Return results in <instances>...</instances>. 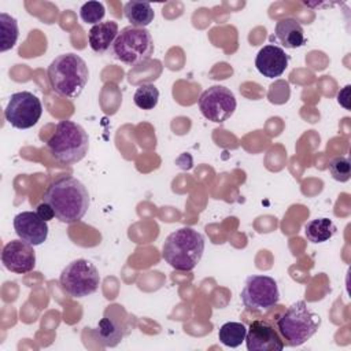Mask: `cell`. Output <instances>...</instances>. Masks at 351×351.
Returning <instances> with one entry per match:
<instances>
[{"label":"cell","mask_w":351,"mask_h":351,"mask_svg":"<svg viewBox=\"0 0 351 351\" xmlns=\"http://www.w3.org/2000/svg\"><path fill=\"white\" fill-rule=\"evenodd\" d=\"M36 213L40 215L41 219H44L45 222L51 221L52 218H55V214H53V210L51 208L49 204H47L45 202H41L37 207H36Z\"/></svg>","instance_id":"d4e9b609"},{"label":"cell","mask_w":351,"mask_h":351,"mask_svg":"<svg viewBox=\"0 0 351 351\" xmlns=\"http://www.w3.org/2000/svg\"><path fill=\"white\" fill-rule=\"evenodd\" d=\"M118 33L119 29L115 21H104L97 25H93L88 32L89 47L93 52L101 55L111 48Z\"/></svg>","instance_id":"9a60e30c"},{"label":"cell","mask_w":351,"mask_h":351,"mask_svg":"<svg viewBox=\"0 0 351 351\" xmlns=\"http://www.w3.org/2000/svg\"><path fill=\"white\" fill-rule=\"evenodd\" d=\"M236 106L237 101L233 92L222 85L210 86L199 97V110L202 115L217 123L229 119L233 115Z\"/></svg>","instance_id":"30bf717a"},{"label":"cell","mask_w":351,"mask_h":351,"mask_svg":"<svg viewBox=\"0 0 351 351\" xmlns=\"http://www.w3.org/2000/svg\"><path fill=\"white\" fill-rule=\"evenodd\" d=\"M51 89L69 100L77 99L89 78V70L85 60L75 53H62L56 56L47 70Z\"/></svg>","instance_id":"7a4b0ae2"},{"label":"cell","mask_w":351,"mask_h":351,"mask_svg":"<svg viewBox=\"0 0 351 351\" xmlns=\"http://www.w3.org/2000/svg\"><path fill=\"white\" fill-rule=\"evenodd\" d=\"M158 100H159V90L154 84H149V82L138 85L133 95L134 104L141 110H152L154 107H156Z\"/></svg>","instance_id":"7402d4cb"},{"label":"cell","mask_w":351,"mask_h":351,"mask_svg":"<svg viewBox=\"0 0 351 351\" xmlns=\"http://www.w3.org/2000/svg\"><path fill=\"white\" fill-rule=\"evenodd\" d=\"M106 15V8L100 1H86L80 8V18L85 23L97 25L103 21Z\"/></svg>","instance_id":"603a6c76"},{"label":"cell","mask_w":351,"mask_h":351,"mask_svg":"<svg viewBox=\"0 0 351 351\" xmlns=\"http://www.w3.org/2000/svg\"><path fill=\"white\" fill-rule=\"evenodd\" d=\"M274 37L282 47L288 49L299 48L306 43L302 25L292 18H284L276 23Z\"/></svg>","instance_id":"2e32d148"},{"label":"cell","mask_w":351,"mask_h":351,"mask_svg":"<svg viewBox=\"0 0 351 351\" xmlns=\"http://www.w3.org/2000/svg\"><path fill=\"white\" fill-rule=\"evenodd\" d=\"M319 325V315L310 310L304 300L292 303L277 319V330L289 347L304 344L317 333Z\"/></svg>","instance_id":"277c9868"},{"label":"cell","mask_w":351,"mask_h":351,"mask_svg":"<svg viewBox=\"0 0 351 351\" xmlns=\"http://www.w3.org/2000/svg\"><path fill=\"white\" fill-rule=\"evenodd\" d=\"M3 266L16 274H25L36 267V252L33 245L23 240L8 241L1 251Z\"/></svg>","instance_id":"7c38bea8"},{"label":"cell","mask_w":351,"mask_h":351,"mask_svg":"<svg viewBox=\"0 0 351 351\" xmlns=\"http://www.w3.org/2000/svg\"><path fill=\"white\" fill-rule=\"evenodd\" d=\"M123 14L126 19L130 22V26L141 27V29H145V26H148L155 16L154 8L151 7L149 3L137 1V0L125 3Z\"/></svg>","instance_id":"e0dca14e"},{"label":"cell","mask_w":351,"mask_h":351,"mask_svg":"<svg viewBox=\"0 0 351 351\" xmlns=\"http://www.w3.org/2000/svg\"><path fill=\"white\" fill-rule=\"evenodd\" d=\"M59 282L70 296L85 298L99 289L100 274L90 261L80 258L70 262L62 270Z\"/></svg>","instance_id":"52a82bcc"},{"label":"cell","mask_w":351,"mask_h":351,"mask_svg":"<svg viewBox=\"0 0 351 351\" xmlns=\"http://www.w3.org/2000/svg\"><path fill=\"white\" fill-rule=\"evenodd\" d=\"M288 62L289 56L281 47L267 44L256 53L255 67L263 77L277 78L287 70Z\"/></svg>","instance_id":"5bb4252c"},{"label":"cell","mask_w":351,"mask_h":351,"mask_svg":"<svg viewBox=\"0 0 351 351\" xmlns=\"http://www.w3.org/2000/svg\"><path fill=\"white\" fill-rule=\"evenodd\" d=\"M110 51L121 63L137 66L147 62L154 53V40L147 29L126 26L121 29Z\"/></svg>","instance_id":"8992f818"},{"label":"cell","mask_w":351,"mask_h":351,"mask_svg":"<svg viewBox=\"0 0 351 351\" xmlns=\"http://www.w3.org/2000/svg\"><path fill=\"white\" fill-rule=\"evenodd\" d=\"M14 230L21 240L34 247L47 240L49 229L36 211H22L14 217Z\"/></svg>","instance_id":"4fadbf2b"},{"label":"cell","mask_w":351,"mask_h":351,"mask_svg":"<svg viewBox=\"0 0 351 351\" xmlns=\"http://www.w3.org/2000/svg\"><path fill=\"white\" fill-rule=\"evenodd\" d=\"M240 298L248 311L266 313L278 303L280 291L273 277L252 274L245 278Z\"/></svg>","instance_id":"ba28073f"},{"label":"cell","mask_w":351,"mask_h":351,"mask_svg":"<svg viewBox=\"0 0 351 351\" xmlns=\"http://www.w3.org/2000/svg\"><path fill=\"white\" fill-rule=\"evenodd\" d=\"M96 333L99 340L103 343L106 347H115L126 335L123 328L114 321L112 318L103 317L96 328Z\"/></svg>","instance_id":"d6986e66"},{"label":"cell","mask_w":351,"mask_h":351,"mask_svg":"<svg viewBox=\"0 0 351 351\" xmlns=\"http://www.w3.org/2000/svg\"><path fill=\"white\" fill-rule=\"evenodd\" d=\"M244 341L248 351H281L285 346L278 330L265 319L250 324Z\"/></svg>","instance_id":"8fae6325"},{"label":"cell","mask_w":351,"mask_h":351,"mask_svg":"<svg viewBox=\"0 0 351 351\" xmlns=\"http://www.w3.org/2000/svg\"><path fill=\"white\" fill-rule=\"evenodd\" d=\"M43 114V104L32 92L22 90L12 93L4 110L5 121L16 129L34 126Z\"/></svg>","instance_id":"9c48e42d"},{"label":"cell","mask_w":351,"mask_h":351,"mask_svg":"<svg viewBox=\"0 0 351 351\" xmlns=\"http://www.w3.org/2000/svg\"><path fill=\"white\" fill-rule=\"evenodd\" d=\"M43 202L51 206L56 219L63 223H74L84 218L90 199L80 180L73 176H62L47 186Z\"/></svg>","instance_id":"6da1fadb"},{"label":"cell","mask_w":351,"mask_h":351,"mask_svg":"<svg viewBox=\"0 0 351 351\" xmlns=\"http://www.w3.org/2000/svg\"><path fill=\"white\" fill-rule=\"evenodd\" d=\"M204 252V237L193 228L185 226L171 232L163 243L162 256L173 269L191 271L200 262Z\"/></svg>","instance_id":"3957f363"},{"label":"cell","mask_w":351,"mask_h":351,"mask_svg":"<svg viewBox=\"0 0 351 351\" xmlns=\"http://www.w3.org/2000/svg\"><path fill=\"white\" fill-rule=\"evenodd\" d=\"M336 230L337 228L333 223V221L325 217L311 219L304 225V236L310 243L314 244L328 241L335 236Z\"/></svg>","instance_id":"ac0fdd59"},{"label":"cell","mask_w":351,"mask_h":351,"mask_svg":"<svg viewBox=\"0 0 351 351\" xmlns=\"http://www.w3.org/2000/svg\"><path fill=\"white\" fill-rule=\"evenodd\" d=\"M329 173L333 180L339 182H347L351 177V165L347 156H335L328 165Z\"/></svg>","instance_id":"cb8c5ba5"},{"label":"cell","mask_w":351,"mask_h":351,"mask_svg":"<svg viewBox=\"0 0 351 351\" xmlns=\"http://www.w3.org/2000/svg\"><path fill=\"white\" fill-rule=\"evenodd\" d=\"M247 335V326L241 322H225L218 332L219 341L230 348L239 347L244 340Z\"/></svg>","instance_id":"44dd1931"},{"label":"cell","mask_w":351,"mask_h":351,"mask_svg":"<svg viewBox=\"0 0 351 351\" xmlns=\"http://www.w3.org/2000/svg\"><path fill=\"white\" fill-rule=\"evenodd\" d=\"M19 37L18 22L7 12H0V51L5 52L16 44Z\"/></svg>","instance_id":"ffe728a7"},{"label":"cell","mask_w":351,"mask_h":351,"mask_svg":"<svg viewBox=\"0 0 351 351\" xmlns=\"http://www.w3.org/2000/svg\"><path fill=\"white\" fill-rule=\"evenodd\" d=\"M49 154L63 165L77 163L89 149V137L85 129L73 121H60L47 140Z\"/></svg>","instance_id":"5b68a950"}]
</instances>
